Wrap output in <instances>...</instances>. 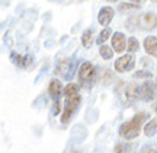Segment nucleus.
<instances>
[{"label":"nucleus","instance_id":"1","mask_svg":"<svg viewBox=\"0 0 157 153\" xmlns=\"http://www.w3.org/2000/svg\"><path fill=\"white\" fill-rule=\"evenodd\" d=\"M63 91H64V96H66V107H64L61 123L67 124L71 115L77 111L78 104H80V93H78V86L76 83H68L66 89H63Z\"/></svg>","mask_w":157,"mask_h":153},{"label":"nucleus","instance_id":"2","mask_svg":"<svg viewBox=\"0 0 157 153\" xmlns=\"http://www.w3.org/2000/svg\"><path fill=\"white\" fill-rule=\"evenodd\" d=\"M147 118V115L144 112H140L137 114L135 117H132V120H129L127 123H124L119 128V134L127 139V140H132L135 137H138L140 134V130H141V125L144 123V120Z\"/></svg>","mask_w":157,"mask_h":153},{"label":"nucleus","instance_id":"3","mask_svg":"<svg viewBox=\"0 0 157 153\" xmlns=\"http://www.w3.org/2000/svg\"><path fill=\"white\" fill-rule=\"evenodd\" d=\"M48 92H50L51 98H52V101H54V109H52V114L57 115V114L60 112V109H61V102H60V98H61V95H63L61 82H60V80H57V79H52L50 82Z\"/></svg>","mask_w":157,"mask_h":153},{"label":"nucleus","instance_id":"4","mask_svg":"<svg viewBox=\"0 0 157 153\" xmlns=\"http://www.w3.org/2000/svg\"><path fill=\"white\" fill-rule=\"evenodd\" d=\"M131 21H134L138 28L141 29H154L156 28V23H157V19H156V15L153 12H148V13H143L140 16H134Z\"/></svg>","mask_w":157,"mask_h":153},{"label":"nucleus","instance_id":"5","mask_svg":"<svg viewBox=\"0 0 157 153\" xmlns=\"http://www.w3.org/2000/svg\"><path fill=\"white\" fill-rule=\"evenodd\" d=\"M78 79L83 85H89L90 82H93V79H95V67H93L92 63H82V66L78 69Z\"/></svg>","mask_w":157,"mask_h":153},{"label":"nucleus","instance_id":"6","mask_svg":"<svg viewBox=\"0 0 157 153\" xmlns=\"http://www.w3.org/2000/svg\"><path fill=\"white\" fill-rule=\"evenodd\" d=\"M134 66H135V58L131 56V54L121 56L117 61H115V70H117V72H121V73L132 70Z\"/></svg>","mask_w":157,"mask_h":153},{"label":"nucleus","instance_id":"7","mask_svg":"<svg viewBox=\"0 0 157 153\" xmlns=\"http://www.w3.org/2000/svg\"><path fill=\"white\" fill-rule=\"evenodd\" d=\"M73 70H74V66L71 58H64L57 66V74H60L64 79H71V76L74 74Z\"/></svg>","mask_w":157,"mask_h":153},{"label":"nucleus","instance_id":"8","mask_svg":"<svg viewBox=\"0 0 157 153\" xmlns=\"http://www.w3.org/2000/svg\"><path fill=\"white\" fill-rule=\"evenodd\" d=\"M138 98L144 101H153L156 98V88L153 82H146L138 86Z\"/></svg>","mask_w":157,"mask_h":153},{"label":"nucleus","instance_id":"9","mask_svg":"<svg viewBox=\"0 0 157 153\" xmlns=\"http://www.w3.org/2000/svg\"><path fill=\"white\" fill-rule=\"evenodd\" d=\"M113 9L111 7V6H103L101 10H99V15H98V22L101 23V25H109L111 23V21H112L113 18Z\"/></svg>","mask_w":157,"mask_h":153},{"label":"nucleus","instance_id":"10","mask_svg":"<svg viewBox=\"0 0 157 153\" xmlns=\"http://www.w3.org/2000/svg\"><path fill=\"white\" fill-rule=\"evenodd\" d=\"M112 47L117 53H122L124 50H127V40L125 35L121 32H115L112 35Z\"/></svg>","mask_w":157,"mask_h":153},{"label":"nucleus","instance_id":"11","mask_svg":"<svg viewBox=\"0 0 157 153\" xmlns=\"http://www.w3.org/2000/svg\"><path fill=\"white\" fill-rule=\"evenodd\" d=\"M12 61L15 63L16 66H19L21 69H26L32 64V57L31 56H21V54H16V53H12Z\"/></svg>","mask_w":157,"mask_h":153},{"label":"nucleus","instance_id":"12","mask_svg":"<svg viewBox=\"0 0 157 153\" xmlns=\"http://www.w3.org/2000/svg\"><path fill=\"white\" fill-rule=\"evenodd\" d=\"M156 37L154 35H150V37H147L146 40H144V50H146L147 54H150V56H156Z\"/></svg>","mask_w":157,"mask_h":153},{"label":"nucleus","instance_id":"13","mask_svg":"<svg viewBox=\"0 0 157 153\" xmlns=\"http://www.w3.org/2000/svg\"><path fill=\"white\" fill-rule=\"evenodd\" d=\"M82 44L86 48H90L93 44V31L92 29H86L83 34H82Z\"/></svg>","mask_w":157,"mask_h":153},{"label":"nucleus","instance_id":"14","mask_svg":"<svg viewBox=\"0 0 157 153\" xmlns=\"http://www.w3.org/2000/svg\"><path fill=\"white\" fill-rule=\"evenodd\" d=\"M99 53H101V57L103 58V60H111V58L113 57L112 48H111V47H108V45H101Z\"/></svg>","mask_w":157,"mask_h":153},{"label":"nucleus","instance_id":"15","mask_svg":"<svg viewBox=\"0 0 157 153\" xmlns=\"http://www.w3.org/2000/svg\"><path fill=\"white\" fill-rule=\"evenodd\" d=\"M144 133L147 137H153L156 136V120H151L150 123H147L144 127Z\"/></svg>","mask_w":157,"mask_h":153},{"label":"nucleus","instance_id":"16","mask_svg":"<svg viewBox=\"0 0 157 153\" xmlns=\"http://www.w3.org/2000/svg\"><path fill=\"white\" fill-rule=\"evenodd\" d=\"M112 35V32H111V29L109 28H105L103 31H102L101 34H99V37H98V44L99 45H103V42H106L108 40H109V37Z\"/></svg>","mask_w":157,"mask_h":153},{"label":"nucleus","instance_id":"17","mask_svg":"<svg viewBox=\"0 0 157 153\" xmlns=\"http://www.w3.org/2000/svg\"><path fill=\"white\" fill-rule=\"evenodd\" d=\"M127 48H128L129 53H137L138 48H140V42L137 41V38H129L128 40V44H127Z\"/></svg>","mask_w":157,"mask_h":153},{"label":"nucleus","instance_id":"18","mask_svg":"<svg viewBox=\"0 0 157 153\" xmlns=\"http://www.w3.org/2000/svg\"><path fill=\"white\" fill-rule=\"evenodd\" d=\"M127 96H128V99H137L138 98V86L129 85L127 89Z\"/></svg>","mask_w":157,"mask_h":153},{"label":"nucleus","instance_id":"19","mask_svg":"<svg viewBox=\"0 0 157 153\" xmlns=\"http://www.w3.org/2000/svg\"><path fill=\"white\" fill-rule=\"evenodd\" d=\"M138 7H140V6H138V5H134V3H131V5H129V3H121V5L118 6V9H119L121 12L135 10V9H138Z\"/></svg>","mask_w":157,"mask_h":153},{"label":"nucleus","instance_id":"20","mask_svg":"<svg viewBox=\"0 0 157 153\" xmlns=\"http://www.w3.org/2000/svg\"><path fill=\"white\" fill-rule=\"evenodd\" d=\"M128 149H129L128 144H118L117 147H115V153H125Z\"/></svg>","mask_w":157,"mask_h":153},{"label":"nucleus","instance_id":"21","mask_svg":"<svg viewBox=\"0 0 157 153\" xmlns=\"http://www.w3.org/2000/svg\"><path fill=\"white\" fill-rule=\"evenodd\" d=\"M135 76H137V77H151V73H137L135 74Z\"/></svg>","mask_w":157,"mask_h":153},{"label":"nucleus","instance_id":"22","mask_svg":"<svg viewBox=\"0 0 157 153\" xmlns=\"http://www.w3.org/2000/svg\"><path fill=\"white\" fill-rule=\"evenodd\" d=\"M129 2H131V3H134V5H140L143 0H129Z\"/></svg>","mask_w":157,"mask_h":153},{"label":"nucleus","instance_id":"23","mask_svg":"<svg viewBox=\"0 0 157 153\" xmlns=\"http://www.w3.org/2000/svg\"><path fill=\"white\" fill-rule=\"evenodd\" d=\"M146 153H156V150L153 147H150V149H146Z\"/></svg>","mask_w":157,"mask_h":153},{"label":"nucleus","instance_id":"24","mask_svg":"<svg viewBox=\"0 0 157 153\" xmlns=\"http://www.w3.org/2000/svg\"><path fill=\"white\" fill-rule=\"evenodd\" d=\"M108 2H118V0H108Z\"/></svg>","mask_w":157,"mask_h":153},{"label":"nucleus","instance_id":"25","mask_svg":"<svg viewBox=\"0 0 157 153\" xmlns=\"http://www.w3.org/2000/svg\"><path fill=\"white\" fill-rule=\"evenodd\" d=\"M151 2H156V0H151Z\"/></svg>","mask_w":157,"mask_h":153}]
</instances>
